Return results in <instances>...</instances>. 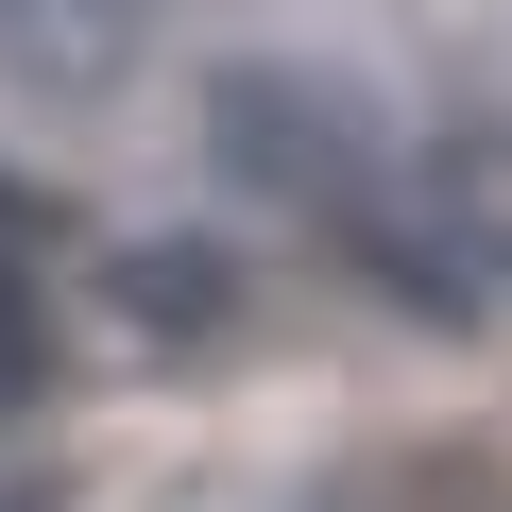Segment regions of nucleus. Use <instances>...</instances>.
Here are the masks:
<instances>
[{
	"label": "nucleus",
	"mask_w": 512,
	"mask_h": 512,
	"mask_svg": "<svg viewBox=\"0 0 512 512\" xmlns=\"http://www.w3.org/2000/svg\"><path fill=\"white\" fill-rule=\"evenodd\" d=\"M393 512H495V478H461V461H427V478H410Z\"/></svg>",
	"instance_id": "nucleus-4"
},
{
	"label": "nucleus",
	"mask_w": 512,
	"mask_h": 512,
	"mask_svg": "<svg viewBox=\"0 0 512 512\" xmlns=\"http://www.w3.org/2000/svg\"><path fill=\"white\" fill-rule=\"evenodd\" d=\"M205 154L256 171V188H291V205H325V222L376 188V120L342 86H308V69H222L205 86Z\"/></svg>",
	"instance_id": "nucleus-1"
},
{
	"label": "nucleus",
	"mask_w": 512,
	"mask_h": 512,
	"mask_svg": "<svg viewBox=\"0 0 512 512\" xmlns=\"http://www.w3.org/2000/svg\"><path fill=\"white\" fill-rule=\"evenodd\" d=\"M0 410H35V291L0 274Z\"/></svg>",
	"instance_id": "nucleus-3"
},
{
	"label": "nucleus",
	"mask_w": 512,
	"mask_h": 512,
	"mask_svg": "<svg viewBox=\"0 0 512 512\" xmlns=\"http://www.w3.org/2000/svg\"><path fill=\"white\" fill-rule=\"evenodd\" d=\"M120 308L188 342V325H222V308H239V256H205V239H137V256H120Z\"/></svg>",
	"instance_id": "nucleus-2"
}]
</instances>
